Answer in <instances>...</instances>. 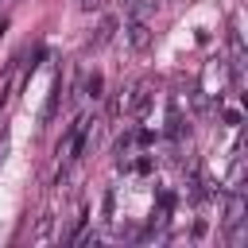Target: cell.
Returning <instances> with one entry per match:
<instances>
[{"label":"cell","mask_w":248,"mask_h":248,"mask_svg":"<svg viewBox=\"0 0 248 248\" xmlns=\"http://www.w3.org/2000/svg\"><path fill=\"white\" fill-rule=\"evenodd\" d=\"M128 43H132L136 50H147V46H151V27H147V19H132V23H128Z\"/></svg>","instance_id":"1"},{"label":"cell","mask_w":248,"mask_h":248,"mask_svg":"<svg viewBox=\"0 0 248 248\" xmlns=\"http://www.w3.org/2000/svg\"><path fill=\"white\" fill-rule=\"evenodd\" d=\"M147 108H151V89H147V85H136L132 97H128V112H132V116H143Z\"/></svg>","instance_id":"2"},{"label":"cell","mask_w":248,"mask_h":248,"mask_svg":"<svg viewBox=\"0 0 248 248\" xmlns=\"http://www.w3.org/2000/svg\"><path fill=\"white\" fill-rule=\"evenodd\" d=\"M182 132H186V124H182L178 101H170V105H167V136H170V140H182Z\"/></svg>","instance_id":"3"},{"label":"cell","mask_w":248,"mask_h":248,"mask_svg":"<svg viewBox=\"0 0 248 248\" xmlns=\"http://www.w3.org/2000/svg\"><path fill=\"white\" fill-rule=\"evenodd\" d=\"M225 221H229V225H244V194H240V190H232V198H229V213H225Z\"/></svg>","instance_id":"4"},{"label":"cell","mask_w":248,"mask_h":248,"mask_svg":"<svg viewBox=\"0 0 248 248\" xmlns=\"http://www.w3.org/2000/svg\"><path fill=\"white\" fill-rule=\"evenodd\" d=\"M112 35H116V19H112V16H105V19H101V27H97V35H93V46H105Z\"/></svg>","instance_id":"5"},{"label":"cell","mask_w":248,"mask_h":248,"mask_svg":"<svg viewBox=\"0 0 248 248\" xmlns=\"http://www.w3.org/2000/svg\"><path fill=\"white\" fill-rule=\"evenodd\" d=\"M151 12H155V0H136L132 4V19H147Z\"/></svg>","instance_id":"6"},{"label":"cell","mask_w":248,"mask_h":248,"mask_svg":"<svg viewBox=\"0 0 248 248\" xmlns=\"http://www.w3.org/2000/svg\"><path fill=\"white\" fill-rule=\"evenodd\" d=\"M101 85H105L101 74H89V78H85V93H89V97H101Z\"/></svg>","instance_id":"7"},{"label":"cell","mask_w":248,"mask_h":248,"mask_svg":"<svg viewBox=\"0 0 248 248\" xmlns=\"http://www.w3.org/2000/svg\"><path fill=\"white\" fill-rule=\"evenodd\" d=\"M112 202H116V198H112V190H108V194H105V205H101V209H105V221L112 217Z\"/></svg>","instance_id":"8"},{"label":"cell","mask_w":248,"mask_h":248,"mask_svg":"<svg viewBox=\"0 0 248 248\" xmlns=\"http://www.w3.org/2000/svg\"><path fill=\"white\" fill-rule=\"evenodd\" d=\"M151 167H155L151 159H140V163H136V170H140V174H151Z\"/></svg>","instance_id":"9"},{"label":"cell","mask_w":248,"mask_h":248,"mask_svg":"<svg viewBox=\"0 0 248 248\" xmlns=\"http://www.w3.org/2000/svg\"><path fill=\"white\" fill-rule=\"evenodd\" d=\"M78 8H81V12H93V8H97V0H78Z\"/></svg>","instance_id":"10"}]
</instances>
